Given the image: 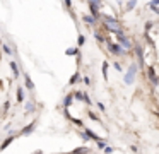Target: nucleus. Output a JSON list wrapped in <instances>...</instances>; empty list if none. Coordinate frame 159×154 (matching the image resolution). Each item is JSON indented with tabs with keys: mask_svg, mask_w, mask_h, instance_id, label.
<instances>
[{
	"mask_svg": "<svg viewBox=\"0 0 159 154\" xmlns=\"http://www.w3.org/2000/svg\"><path fill=\"white\" fill-rule=\"evenodd\" d=\"M101 27H103L106 33H111V34H116L120 31H123L121 27V22L116 19L115 16H108V14H101Z\"/></svg>",
	"mask_w": 159,
	"mask_h": 154,
	"instance_id": "1",
	"label": "nucleus"
},
{
	"mask_svg": "<svg viewBox=\"0 0 159 154\" xmlns=\"http://www.w3.org/2000/svg\"><path fill=\"white\" fill-rule=\"evenodd\" d=\"M106 48H108V53L113 55V57L116 58H121V57H128L130 55V51H127L121 44H118L116 41H111L110 38L106 40Z\"/></svg>",
	"mask_w": 159,
	"mask_h": 154,
	"instance_id": "2",
	"label": "nucleus"
},
{
	"mask_svg": "<svg viewBox=\"0 0 159 154\" xmlns=\"http://www.w3.org/2000/svg\"><path fill=\"white\" fill-rule=\"evenodd\" d=\"M137 72H139V65L137 62H132L128 63V68L125 70V75H123V84L125 86H132L135 82V77H137Z\"/></svg>",
	"mask_w": 159,
	"mask_h": 154,
	"instance_id": "3",
	"label": "nucleus"
},
{
	"mask_svg": "<svg viewBox=\"0 0 159 154\" xmlns=\"http://www.w3.org/2000/svg\"><path fill=\"white\" fill-rule=\"evenodd\" d=\"M132 53L135 55V58H137L139 70H145V67H147V65H145V50H144V46H142L140 43H135Z\"/></svg>",
	"mask_w": 159,
	"mask_h": 154,
	"instance_id": "4",
	"label": "nucleus"
},
{
	"mask_svg": "<svg viewBox=\"0 0 159 154\" xmlns=\"http://www.w3.org/2000/svg\"><path fill=\"white\" fill-rule=\"evenodd\" d=\"M115 38H116V43H118V44H121L125 50L132 53V50H134V44H135V43H132V40L127 36V34H125V31H120V33H116V34H115Z\"/></svg>",
	"mask_w": 159,
	"mask_h": 154,
	"instance_id": "5",
	"label": "nucleus"
},
{
	"mask_svg": "<svg viewBox=\"0 0 159 154\" xmlns=\"http://www.w3.org/2000/svg\"><path fill=\"white\" fill-rule=\"evenodd\" d=\"M144 72H145V77H147V81L152 84V87H159V75H157V72H156V67H154V65H147Z\"/></svg>",
	"mask_w": 159,
	"mask_h": 154,
	"instance_id": "6",
	"label": "nucleus"
},
{
	"mask_svg": "<svg viewBox=\"0 0 159 154\" xmlns=\"http://www.w3.org/2000/svg\"><path fill=\"white\" fill-rule=\"evenodd\" d=\"M17 137H19V133H16V130H9V132H7V137H5V139L2 140V144H0V152L7 149V147L11 146V144L14 142Z\"/></svg>",
	"mask_w": 159,
	"mask_h": 154,
	"instance_id": "7",
	"label": "nucleus"
},
{
	"mask_svg": "<svg viewBox=\"0 0 159 154\" xmlns=\"http://www.w3.org/2000/svg\"><path fill=\"white\" fill-rule=\"evenodd\" d=\"M36 125H38V120L34 118L31 123H28L26 127H22V128L19 130V135H21V137H28V135H31V133L36 130Z\"/></svg>",
	"mask_w": 159,
	"mask_h": 154,
	"instance_id": "8",
	"label": "nucleus"
},
{
	"mask_svg": "<svg viewBox=\"0 0 159 154\" xmlns=\"http://www.w3.org/2000/svg\"><path fill=\"white\" fill-rule=\"evenodd\" d=\"M9 67H11V72H12V77L17 81V79L22 77V72H21V67H19V63L16 60H11L9 62Z\"/></svg>",
	"mask_w": 159,
	"mask_h": 154,
	"instance_id": "9",
	"label": "nucleus"
},
{
	"mask_svg": "<svg viewBox=\"0 0 159 154\" xmlns=\"http://www.w3.org/2000/svg\"><path fill=\"white\" fill-rule=\"evenodd\" d=\"M22 77H24V89H28V91H34L36 86H34V82H33L31 75L26 72V74H22Z\"/></svg>",
	"mask_w": 159,
	"mask_h": 154,
	"instance_id": "10",
	"label": "nucleus"
},
{
	"mask_svg": "<svg viewBox=\"0 0 159 154\" xmlns=\"http://www.w3.org/2000/svg\"><path fill=\"white\" fill-rule=\"evenodd\" d=\"M72 105H74V94H72V92H67V94L63 96V99H62V106H63V110H69Z\"/></svg>",
	"mask_w": 159,
	"mask_h": 154,
	"instance_id": "11",
	"label": "nucleus"
},
{
	"mask_svg": "<svg viewBox=\"0 0 159 154\" xmlns=\"http://www.w3.org/2000/svg\"><path fill=\"white\" fill-rule=\"evenodd\" d=\"M26 89L24 87H21V86H19V87H16V101L19 103V105H21V103H24V99H26Z\"/></svg>",
	"mask_w": 159,
	"mask_h": 154,
	"instance_id": "12",
	"label": "nucleus"
},
{
	"mask_svg": "<svg viewBox=\"0 0 159 154\" xmlns=\"http://www.w3.org/2000/svg\"><path fill=\"white\" fill-rule=\"evenodd\" d=\"M82 130H84V133H86V135H87V139H89V140H94V142H98V140H101V137L98 135V133L94 132V130L87 128V127H84Z\"/></svg>",
	"mask_w": 159,
	"mask_h": 154,
	"instance_id": "13",
	"label": "nucleus"
},
{
	"mask_svg": "<svg viewBox=\"0 0 159 154\" xmlns=\"http://www.w3.org/2000/svg\"><path fill=\"white\" fill-rule=\"evenodd\" d=\"M82 22L87 24V26H91V27H96L98 26V21L94 19L93 16H89V14H84V16H82Z\"/></svg>",
	"mask_w": 159,
	"mask_h": 154,
	"instance_id": "14",
	"label": "nucleus"
},
{
	"mask_svg": "<svg viewBox=\"0 0 159 154\" xmlns=\"http://www.w3.org/2000/svg\"><path fill=\"white\" fill-rule=\"evenodd\" d=\"M94 40H96L98 43H101V44H106L108 36H104V33H101L99 29H94Z\"/></svg>",
	"mask_w": 159,
	"mask_h": 154,
	"instance_id": "15",
	"label": "nucleus"
},
{
	"mask_svg": "<svg viewBox=\"0 0 159 154\" xmlns=\"http://www.w3.org/2000/svg\"><path fill=\"white\" fill-rule=\"evenodd\" d=\"M69 154H91V149L87 146H79L75 149H72Z\"/></svg>",
	"mask_w": 159,
	"mask_h": 154,
	"instance_id": "16",
	"label": "nucleus"
},
{
	"mask_svg": "<svg viewBox=\"0 0 159 154\" xmlns=\"http://www.w3.org/2000/svg\"><path fill=\"white\" fill-rule=\"evenodd\" d=\"M80 81H82V75H80L79 70H77V72H74L72 77L69 79V86H74V84H77V82H80Z\"/></svg>",
	"mask_w": 159,
	"mask_h": 154,
	"instance_id": "17",
	"label": "nucleus"
},
{
	"mask_svg": "<svg viewBox=\"0 0 159 154\" xmlns=\"http://www.w3.org/2000/svg\"><path fill=\"white\" fill-rule=\"evenodd\" d=\"M65 55H67V57H77V55H80L79 46H70V48H67V50H65Z\"/></svg>",
	"mask_w": 159,
	"mask_h": 154,
	"instance_id": "18",
	"label": "nucleus"
},
{
	"mask_svg": "<svg viewBox=\"0 0 159 154\" xmlns=\"http://www.w3.org/2000/svg\"><path fill=\"white\" fill-rule=\"evenodd\" d=\"M0 48H2V53L4 55H9V57L14 55V48H11L7 43H0Z\"/></svg>",
	"mask_w": 159,
	"mask_h": 154,
	"instance_id": "19",
	"label": "nucleus"
},
{
	"mask_svg": "<svg viewBox=\"0 0 159 154\" xmlns=\"http://www.w3.org/2000/svg\"><path fill=\"white\" fill-rule=\"evenodd\" d=\"M69 122L72 123V125H75L77 128H84V120H80V118H75V116H72Z\"/></svg>",
	"mask_w": 159,
	"mask_h": 154,
	"instance_id": "20",
	"label": "nucleus"
},
{
	"mask_svg": "<svg viewBox=\"0 0 159 154\" xmlns=\"http://www.w3.org/2000/svg\"><path fill=\"white\" fill-rule=\"evenodd\" d=\"M72 94H74V101H79V103H82L84 101V91H72Z\"/></svg>",
	"mask_w": 159,
	"mask_h": 154,
	"instance_id": "21",
	"label": "nucleus"
},
{
	"mask_svg": "<svg viewBox=\"0 0 159 154\" xmlns=\"http://www.w3.org/2000/svg\"><path fill=\"white\" fill-rule=\"evenodd\" d=\"M108 68H110V62H106V60H104V62H103V65H101V72H103L104 81L108 79Z\"/></svg>",
	"mask_w": 159,
	"mask_h": 154,
	"instance_id": "22",
	"label": "nucleus"
},
{
	"mask_svg": "<svg viewBox=\"0 0 159 154\" xmlns=\"http://www.w3.org/2000/svg\"><path fill=\"white\" fill-rule=\"evenodd\" d=\"M135 7H137V0H128V2L125 3V10H127V12H130V10H134Z\"/></svg>",
	"mask_w": 159,
	"mask_h": 154,
	"instance_id": "23",
	"label": "nucleus"
},
{
	"mask_svg": "<svg viewBox=\"0 0 159 154\" xmlns=\"http://www.w3.org/2000/svg\"><path fill=\"white\" fill-rule=\"evenodd\" d=\"M26 113H34L36 111V103H33V101H29V103H26Z\"/></svg>",
	"mask_w": 159,
	"mask_h": 154,
	"instance_id": "24",
	"label": "nucleus"
},
{
	"mask_svg": "<svg viewBox=\"0 0 159 154\" xmlns=\"http://www.w3.org/2000/svg\"><path fill=\"white\" fill-rule=\"evenodd\" d=\"M87 116H89V118L93 120V122H98V123H101V118H99V116H98L94 111H91V110H87Z\"/></svg>",
	"mask_w": 159,
	"mask_h": 154,
	"instance_id": "25",
	"label": "nucleus"
},
{
	"mask_svg": "<svg viewBox=\"0 0 159 154\" xmlns=\"http://www.w3.org/2000/svg\"><path fill=\"white\" fill-rule=\"evenodd\" d=\"M84 44H86V36H84V34H79V36H77V46H84Z\"/></svg>",
	"mask_w": 159,
	"mask_h": 154,
	"instance_id": "26",
	"label": "nucleus"
},
{
	"mask_svg": "<svg viewBox=\"0 0 159 154\" xmlns=\"http://www.w3.org/2000/svg\"><path fill=\"white\" fill-rule=\"evenodd\" d=\"M152 27H154V22H152V21H145V24H144V33H149Z\"/></svg>",
	"mask_w": 159,
	"mask_h": 154,
	"instance_id": "27",
	"label": "nucleus"
},
{
	"mask_svg": "<svg viewBox=\"0 0 159 154\" xmlns=\"http://www.w3.org/2000/svg\"><path fill=\"white\" fill-rule=\"evenodd\" d=\"M106 146H108V142H106V140H103V139H101V140H98V142H96V147H98L99 151H103Z\"/></svg>",
	"mask_w": 159,
	"mask_h": 154,
	"instance_id": "28",
	"label": "nucleus"
},
{
	"mask_svg": "<svg viewBox=\"0 0 159 154\" xmlns=\"http://www.w3.org/2000/svg\"><path fill=\"white\" fill-rule=\"evenodd\" d=\"M111 65H113V68H115V70H116V72H123V65H121L120 63V62H113V63H111Z\"/></svg>",
	"mask_w": 159,
	"mask_h": 154,
	"instance_id": "29",
	"label": "nucleus"
},
{
	"mask_svg": "<svg viewBox=\"0 0 159 154\" xmlns=\"http://www.w3.org/2000/svg\"><path fill=\"white\" fill-rule=\"evenodd\" d=\"M82 103H86L87 106H93V101H91V96L87 94V91H84V101Z\"/></svg>",
	"mask_w": 159,
	"mask_h": 154,
	"instance_id": "30",
	"label": "nucleus"
},
{
	"mask_svg": "<svg viewBox=\"0 0 159 154\" xmlns=\"http://www.w3.org/2000/svg\"><path fill=\"white\" fill-rule=\"evenodd\" d=\"M77 135H79L80 139L84 140V142H89V139H87V135L84 133V130H77Z\"/></svg>",
	"mask_w": 159,
	"mask_h": 154,
	"instance_id": "31",
	"label": "nucleus"
},
{
	"mask_svg": "<svg viewBox=\"0 0 159 154\" xmlns=\"http://www.w3.org/2000/svg\"><path fill=\"white\" fill-rule=\"evenodd\" d=\"M96 106H98V110H99L101 113H106V106H104V103L98 101V103H96Z\"/></svg>",
	"mask_w": 159,
	"mask_h": 154,
	"instance_id": "32",
	"label": "nucleus"
},
{
	"mask_svg": "<svg viewBox=\"0 0 159 154\" xmlns=\"http://www.w3.org/2000/svg\"><path fill=\"white\" fill-rule=\"evenodd\" d=\"M103 152H104V154H113V152H115V147H111V146H106V147L103 149Z\"/></svg>",
	"mask_w": 159,
	"mask_h": 154,
	"instance_id": "33",
	"label": "nucleus"
},
{
	"mask_svg": "<svg viewBox=\"0 0 159 154\" xmlns=\"http://www.w3.org/2000/svg\"><path fill=\"white\" fill-rule=\"evenodd\" d=\"M149 9H152V7H159V0H151V2L147 3Z\"/></svg>",
	"mask_w": 159,
	"mask_h": 154,
	"instance_id": "34",
	"label": "nucleus"
},
{
	"mask_svg": "<svg viewBox=\"0 0 159 154\" xmlns=\"http://www.w3.org/2000/svg\"><path fill=\"white\" fill-rule=\"evenodd\" d=\"M87 3H91V5H98V7L103 5V2H101V0H87Z\"/></svg>",
	"mask_w": 159,
	"mask_h": 154,
	"instance_id": "35",
	"label": "nucleus"
},
{
	"mask_svg": "<svg viewBox=\"0 0 159 154\" xmlns=\"http://www.w3.org/2000/svg\"><path fill=\"white\" fill-rule=\"evenodd\" d=\"M9 110H11V103H9V101H5V103H4V110H2V113L5 115V113H7Z\"/></svg>",
	"mask_w": 159,
	"mask_h": 154,
	"instance_id": "36",
	"label": "nucleus"
},
{
	"mask_svg": "<svg viewBox=\"0 0 159 154\" xmlns=\"http://www.w3.org/2000/svg\"><path fill=\"white\" fill-rule=\"evenodd\" d=\"M82 82L86 86H91V79H89V75H82Z\"/></svg>",
	"mask_w": 159,
	"mask_h": 154,
	"instance_id": "37",
	"label": "nucleus"
},
{
	"mask_svg": "<svg viewBox=\"0 0 159 154\" xmlns=\"http://www.w3.org/2000/svg\"><path fill=\"white\" fill-rule=\"evenodd\" d=\"M63 3H65V7L69 10H72V0H63Z\"/></svg>",
	"mask_w": 159,
	"mask_h": 154,
	"instance_id": "38",
	"label": "nucleus"
},
{
	"mask_svg": "<svg viewBox=\"0 0 159 154\" xmlns=\"http://www.w3.org/2000/svg\"><path fill=\"white\" fill-rule=\"evenodd\" d=\"M130 151H132V152H139L137 146H130Z\"/></svg>",
	"mask_w": 159,
	"mask_h": 154,
	"instance_id": "39",
	"label": "nucleus"
},
{
	"mask_svg": "<svg viewBox=\"0 0 159 154\" xmlns=\"http://www.w3.org/2000/svg\"><path fill=\"white\" fill-rule=\"evenodd\" d=\"M11 127H12V123H7V125H5L2 130H7V132H9V130H11Z\"/></svg>",
	"mask_w": 159,
	"mask_h": 154,
	"instance_id": "40",
	"label": "nucleus"
},
{
	"mask_svg": "<svg viewBox=\"0 0 159 154\" xmlns=\"http://www.w3.org/2000/svg\"><path fill=\"white\" fill-rule=\"evenodd\" d=\"M151 10H152V12H154V14H157V16H159V9H157V7H152Z\"/></svg>",
	"mask_w": 159,
	"mask_h": 154,
	"instance_id": "41",
	"label": "nucleus"
},
{
	"mask_svg": "<svg viewBox=\"0 0 159 154\" xmlns=\"http://www.w3.org/2000/svg\"><path fill=\"white\" fill-rule=\"evenodd\" d=\"M154 115H156V116H157V118H159V108H157V110H154Z\"/></svg>",
	"mask_w": 159,
	"mask_h": 154,
	"instance_id": "42",
	"label": "nucleus"
},
{
	"mask_svg": "<svg viewBox=\"0 0 159 154\" xmlns=\"http://www.w3.org/2000/svg\"><path fill=\"white\" fill-rule=\"evenodd\" d=\"M33 154H43V152H41V151H36V152H33Z\"/></svg>",
	"mask_w": 159,
	"mask_h": 154,
	"instance_id": "43",
	"label": "nucleus"
},
{
	"mask_svg": "<svg viewBox=\"0 0 159 154\" xmlns=\"http://www.w3.org/2000/svg\"><path fill=\"white\" fill-rule=\"evenodd\" d=\"M0 87H2V82H0Z\"/></svg>",
	"mask_w": 159,
	"mask_h": 154,
	"instance_id": "44",
	"label": "nucleus"
},
{
	"mask_svg": "<svg viewBox=\"0 0 159 154\" xmlns=\"http://www.w3.org/2000/svg\"><path fill=\"white\" fill-rule=\"evenodd\" d=\"M157 149H159V144H157Z\"/></svg>",
	"mask_w": 159,
	"mask_h": 154,
	"instance_id": "45",
	"label": "nucleus"
}]
</instances>
